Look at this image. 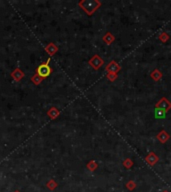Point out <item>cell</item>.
Instances as JSON below:
<instances>
[{
    "label": "cell",
    "mask_w": 171,
    "mask_h": 192,
    "mask_svg": "<svg viewBox=\"0 0 171 192\" xmlns=\"http://www.w3.org/2000/svg\"><path fill=\"white\" fill-rule=\"evenodd\" d=\"M159 39L161 40L162 42H167L169 40V35L166 33V32H161L159 34Z\"/></svg>",
    "instance_id": "11"
},
{
    "label": "cell",
    "mask_w": 171,
    "mask_h": 192,
    "mask_svg": "<svg viewBox=\"0 0 171 192\" xmlns=\"http://www.w3.org/2000/svg\"><path fill=\"white\" fill-rule=\"evenodd\" d=\"M158 160H159L158 156L155 154L154 152H150V153L147 155L146 158H145V161L148 163L149 165H151V166L155 165V164L158 162Z\"/></svg>",
    "instance_id": "5"
},
{
    "label": "cell",
    "mask_w": 171,
    "mask_h": 192,
    "mask_svg": "<svg viewBox=\"0 0 171 192\" xmlns=\"http://www.w3.org/2000/svg\"><path fill=\"white\" fill-rule=\"evenodd\" d=\"M126 187H127V189H128V190L132 191V190L135 189V188H136V183H135L134 181H132V180H130V181L127 182Z\"/></svg>",
    "instance_id": "13"
},
{
    "label": "cell",
    "mask_w": 171,
    "mask_h": 192,
    "mask_svg": "<svg viewBox=\"0 0 171 192\" xmlns=\"http://www.w3.org/2000/svg\"><path fill=\"white\" fill-rule=\"evenodd\" d=\"M155 108H160V109L167 112L171 108V102H169L168 99L166 97H162L156 104H155Z\"/></svg>",
    "instance_id": "2"
},
{
    "label": "cell",
    "mask_w": 171,
    "mask_h": 192,
    "mask_svg": "<svg viewBox=\"0 0 171 192\" xmlns=\"http://www.w3.org/2000/svg\"><path fill=\"white\" fill-rule=\"evenodd\" d=\"M170 135L167 133L165 130H161L159 133L157 134V139L160 141L161 143H166L169 140Z\"/></svg>",
    "instance_id": "6"
},
{
    "label": "cell",
    "mask_w": 171,
    "mask_h": 192,
    "mask_svg": "<svg viewBox=\"0 0 171 192\" xmlns=\"http://www.w3.org/2000/svg\"><path fill=\"white\" fill-rule=\"evenodd\" d=\"M166 116V112L160 108H155V117L156 118H164Z\"/></svg>",
    "instance_id": "9"
},
{
    "label": "cell",
    "mask_w": 171,
    "mask_h": 192,
    "mask_svg": "<svg viewBox=\"0 0 171 192\" xmlns=\"http://www.w3.org/2000/svg\"><path fill=\"white\" fill-rule=\"evenodd\" d=\"M103 40L107 43V44H111L113 41H114V37H113V35L111 34V33H107L104 37H103Z\"/></svg>",
    "instance_id": "10"
},
{
    "label": "cell",
    "mask_w": 171,
    "mask_h": 192,
    "mask_svg": "<svg viewBox=\"0 0 171 192\" xmlns=\"http://www.w3.org/2000/svg\"><path fill=\"white\" fill-rule=\"evenodd\" d=\"M151 78H152L153 80H155V81H158V80H160L161 77H162V73L160 72V70H158V69H155L153 70L152 72H151Z\"/></svg>",
    "instance_id": "8"
},
{
    "label": "cell",
    "mask_w": 171,
    "mask_h": 192,
    "mask_svg": "<svg viewBox=\"0 0 171 192\" xmlns=\"http://www.w3.org/2000/svg\"><path fill=\"white\" fill-rule=\"evenodd\" d=\"M123 165H124V167L126 168V169H130L131 167H132L133 165V161L129 158L125 159L124 161H123Z\"/></svg>",
    "instance_id": "12"
},
{
    "label": "cell",
    "mask_w": 171,
    "mask_h": 192,
    "mask_svg": "<svg viewBox=\"0 0 171 192\" xmlns=\"http://www.w3.org/2000/svg\"><path fill=\"white\" fill-rule=\"evenodd\" d=\"M107 78H108L110 81H114V80H116V78H117V74L108 73V75H107Z\"/></svg>",
    "instance_id": "14"
},
{
    "label": "cell",
    "mask_w": 171,
    "mask_h": 192,
    "mask_svg": "<svg viewBox=\"0 0 171 192\" xmlns=\"http://www.w3.org/2000/svg\"><path fill=\"white\" fill-rule=\"evenodd\" d=\"M81 5L83 6V9H85L89 14H91L101 5V3L98 1H85L82 2Z\"/></svg>",
    "instance_id": "1"
},
{
    "label": "cell",
    "mask_w": 171,
    "mask_h": 192,
    "mask_svg": "<svg viewBox=\"0 0 171 192\" xmlns=\"http://www.w3.org/2000/svg\"><path fill=\"white\" fill-rule=\"evenodd\" d=\"M37 72H38L39 75L42 76V77H47V76L50 74L51 69L47 64H42V65H40L38 67Z\"/></svg>",
    "instance_id": "4"
},
{
    "label": "cell",
    "mask_w": 171,
    "mask_h": 192,
    "mask_svg": "<svg viewBox=\"0 0 171 192\" xmlns=\"http://www.w3.org/2000/svg\"><path fill=\"white\" fill-rule=\"evenodd\" d=\"M120 69H121V67L116 61H111L108 65L106 66V71H108L109 73L117 74V72L120 71Z\"/></svg>",
    "instance_id": "3"
},
{
    "label": "cell",
    "mask_w": 171,
    "mask_h": 192,
    "mask_svg": "<svg viewBox=\"0 0 171 192\" xmlns=\"http://www.w3.org/2000/svg\"><path fill=\"white\" fill-rule=\"evenodd\" d=\"M90 64L95 68V69H98V68L103 64V60L99 57L98 55H95L94 57L90 60Z\"/></svg>",
    "instance_id": "7"
},
{
    "label": "cell",
    "mask_w": 171,
    "mask_h": 192,
    "mask_svg": "<svg viewBox=\"0 0 171 192\" xmlns=\"http://www.w3.org/2000/svg\"><path fill=\"white\" fill-rule=\"evenodd\" d=\"M88 166L90 167V169H91V170H94L95 168H96V164H95L94 162H91V163L89 164Z\"/></svg>",
    "instance_id": "15"
},
{
    "label": "cell",
    "mask_w": 171,
    "mask_h": 192,
    "mask_svg": "<svg viewBox=\"0 0 171 192\" xmlns=\"http://www.w3.org/2000/svg\"><path fill=\"white\" fill-rule=\"evenodd\" d=\"M162 192H169V191H168V190H163Z\"/></svg>",
    "instance_id": "16"
}]
</instances>
